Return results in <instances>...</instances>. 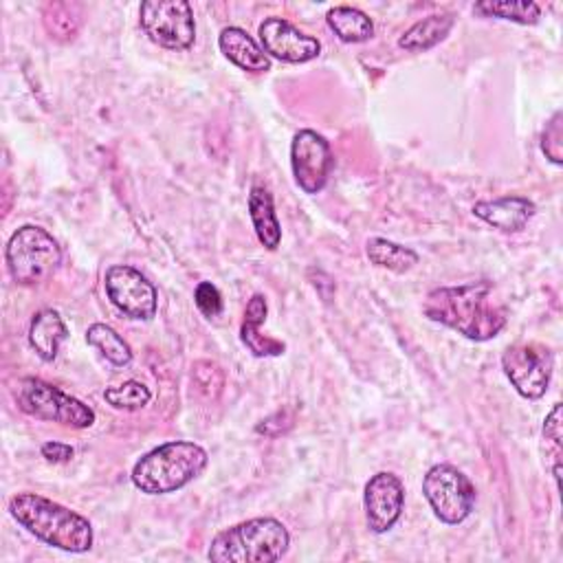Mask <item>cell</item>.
I'll list each match as a JSON object with an SVG mask.
<instances>
[{"instance_id": "17", "label": "cell", "mask_w": 563, "mask_h": 563, "mask_svg": "<svg viewBox=\"0 0 563 563\" xmlns=\"http://www.w3.org/2000/svg\"><path fill=\"white\" fill-rule=\"evenodd\" d=\"M66 336H68V330L57 310L42 308L33 314L29 325V345L44 363L55 361L59 345L64 343Z\"/></svg>"}, {"instance_id": "1", "label": "cell", "mask_w": 563, "mask_h": 563, "mask_svg": "<svg viewBox=\"0 0 563 563\" xmlns=\"http://www.w3.org/2000/svg\"><path fill=\"white\" fill-rule=\"evenodd\" d=\"M424 314L471 341L495 339L508 321L504 303L495 299L493 284L486 279L429 290Z\"/></svg>"}, {"instance_id": "2", "label": "cell", "mask_w": 563, "mask_h": 563, "mask_svg": "<svg viewBox=\"0 0 563 563\" xmlns=\"http://www.w3.org/2000/svg\"><path fill=\"white\" fill-rule=\"evenodd\" d=\"M7 510L26 532L46 545L73 554H81L92 548V523L84 515L44 495L18 493L9 499Z\"/></svg>"}, {"instance_id": "12", "label": "cell", "mask_w": 563, "mask_h": 563, "mask_svg": "<svg viewBox=\"0 0 563 563\" xmlns=\"http://www.w3.org/2000/svg\"><path fill=\"white\" fill-rule=\"evenodd\" d=\"M405 486L398 475L380 471L372 475L363 490V508L367 528L376 534H383L396 526L402 515Z\"/></svg>"}, {"instance_id": "24", "label": "cell", "mask_w": 563, "mask_h": 563, "mask_svg": "<svg viewBox=\"0 0 563 563\" xmlns=\"http://www.w3.org/2000/svg\"><path fill=\"white\" fill-rule=\"evenodd\" d=\"M541 438H543V446H545V466L550 468V473L556 482V488L561 490V442H563L561 402H554V407L545 416Z\"/></svg>"}, {"instance_id": "14", "label": "cell", "mask_w": 563, "mask_h": 563, "mask_svg": "<svg viewBox=\"0 0 563 563\" xmlns=\"http://www.w3.org/2000/svg\"><path fill=\"white\" fill-rule=\"evenodd\" d=\"M537 205L523 196H501L495 200H479L473 205V216L501 233L521 231L534 216Z\"/></svg>"}, {"instance_id": "16", "label": "cell", "mask_w": 563, "mask_h": 563, "mask_svg": "<svg viewBox=\"0 0 563 563\" xmlns=\"http://www.w3.org/2000/svg\"><path fill=\"white\" fill-rule=\"evenodd\" d=\"M266 310H268L266 299L260 292H255L249 299L246 310H244V319L240 325V339L251 350L253 356H279L286 350V345L279 339H273V336H266L260 332V325L266 319Z\"/></svg>"}, {"instance_id": "5", "label": "cell", "mask_w": 563, "mask_h": 563, "mask_svg": "<svg viewBox=\"0 0 563 563\" xmlns=\"http://www.w3.org/2000/svg\"><path fill=\"white\" fill-rule=\"evenodd\" d=\"M4 262L15 284L37 286L59 268L62 249L46 229L22 224L11 233L4 246Z\"/></svg>"}, {"instance_id": "20", "label": "cell", "mask_w": 563, "mask_h": 563, "mask_svg": "<svg viewBox=\"0 0 563 563\" xmlns=\"http://www.w3.org/2000/svg\"><path fill=\"white\" fill-rule=\"evenodd\" d=\"M325 22L332 29V33L345 44H358L374 35L372 18L356 7H347V4L332 7L325 13Z\"/></svg>"}, {"instance_id": "11", "label": "cell", "mask_w": 563, "mask_h": 563, "mask_svg": "<svg viewBox=\"0 0 563 563\" xmlns=\"http://www.w3.org/2000/svg\"><path fill=\"white\" fill-rule=\"evenodd\" d=\"M290 167L303 194H319L334 167L330 143L314 130H299L290 143Z\"/></svg>"}, {"instance_id": "29", "label": "cell", "mask_w": 563, "mask_h": 563, "mask_svg": "<svg viewBox=\"0 0 563 563\" xmlns=\"http://www.w3.org/2000/svg\"><path fill=\"white\" fill-rule=\"evenodd\" d=\"M40 451H42V457L48 460V462H53V464L68 462V460L75 455V449H73L70 444H66V442H55V440L44 442Z\"/></svg>"}, {"instance_id": "27", "label": "cell", "mask_w": 563, "mask_h": 563, "mask_svg": "<svg viewBox=\"0 0 563 563\" xmlns=\"http://www.w3.org/2000/svg\"><path fill=\"white\" fill-rule=\"evenodd\" d=\"M541 152L554 165L563 163V114L556 110L541 134Z\"/></svg>"}, {"instance_id": "3", "label": "cell", "mask_w": 563, "mask_h": 563, "mask_svg": "<svg viewBox=\"0 0 563 563\" xmlns=\"http://www.w3.org/2000/svg\"><path fill=\"white\" fill-rule=\"evenodd\" d=\"M207 451L187 440L158 444L132 466V484L145 495L176 493L196 479L207 466Z\"/></svg>"}, {"instance_id": "9", "label": "cell", "mask_w": 563, "mask_h": 563, "mask_svg": "<svg viewBox=\"0 0 563 563\" xmlns=\"http://www.w3.org/2000/svg\"><path fill=\"white\" fill-rule=\"evenodd\" d=\"M501 367L519 396L537 400L548 391L554 356L541 343H515L504 350Z\"/></svg>"}, {"instance_id": "23", "label": "cell", "mask_w": 563, "mask_h": 563, "mask_svg": "<svg viewBox=\"0 0 563 563\" xmlns=\"http://www.w3.org/2000/svg\"><path fill=\"white\" fill-rule=\"evenodd\" d=\"M473 11L484 18H499L517 24H534L541 15V7L530 0H482L473 4Z\"/></svg>"}, {"instance_id": "19", "label": "cell", "mask_w": 563, "mask_h": 563, "mask_svg": "<svg viewBox=\"0 0 563 563\" xmlns=\"http://www.w3.org/2000/svg\"><path fill=\"white\" fill-rule=\"evenodd\" d=\"M453 24H455L453 13H431L422 20H418L416 24H411L398 37V46L405 48V51H411V53L429 51L449 35Z\"/></svg>"}, {"instance_id": "10", "label": "cell", "mask_w": 563, "mask_h": 563, "mask_svg": "<svg viewBox=\"0 0 563 563\" xmlns=\"http://www.w3.org/2000/svg\"><path fill=\"white\" fill-rule=\"evenodd\" d=\"M103 286L110 303L128 319L147 321L156 314L158 295L154 284L134 266L114 264L103 275Z\"/></svg>"}, {"instance_id": "7", "label": "cell", "mask_w": 563, "mask_h": 563, "mask_svg": "<svg viewBox=\"0 0 563 563\" xmlns=\"http://www.w3.org/2000/svg\"><path fill=\"white\" fill-rule=\"evenodd\" d=\"M422 495L429 501L433 515L446 523H462L475 508L477 490L468 475L453 464H435L422 479Z\"/></svg>"}, {"instance_id": "21", "label": "cell", "mask_w": 563, "mask_h": 563, "mask_svg": "<svg viewBox=\"0 0 563 563\" xmlns=\"http://www.w3.org/2000/svg\"><path fill=\"white\" fill-rule=\"evenodd\" d=\"M365 255L374 266L387 268L391 273H407L418 264V253L413 249L387 238H369L365 244Z\"/></svg>"}, {"instance_id": "22", "label": "cell", "mask_w": 563, "mask_h": 563, "mask_svg": "<svg viewBox=\"0 0 563 563\" xmlns=\"http://www.w3.org/2000/svg\"><path fill=\"white\" fill-rule=\"evenodd\" d=\"M86 341H88V345L99 350V354L106 361H110L117 367H125L132 361V347L128 345V341L114 328H110L106 323L88 325Z\"/></svg>"}, {"instance_id": "13", "label": "cell", "mask_w": 563, "mask_h": 563, "mask_svg": "<svg viewBox=\"0 0 563 563\" xmlns=\"http://www.w3.org/2000/svg\"><path fill=\"white\" fill-rule=\"evenodd\" d=\"M260 42L268 57L288 64H303L321 53V42L284 18H266L260 29Z\"/></svg>"}, {"instance_id": "18", "label": "cell", "mask_w": 563, "mask_h": 563, "mask_svg": "<svg viewBox=\"0 0 563 563\" xmlns=\"http://www.w3.org/2000/svg\"><path fill=\"white\" fill-rule=\"evenodd\" d=\"M249 216L260 244L268 251H275L282 242V227L275 213L273 194L262 183H255L249 191Z\"/></svg>"}, {"instance_id": "25", "label": "cell", "mask_w": 563, "mask_h": 563, "mask_svg": "<svg viewBox=\"0 0 563 563\" xmlns=\"http://www.w3.org/2000/svg\"><path fill=\"white\" fill-rule=\"evenodd\" d=\"M103 398L114 409L136 411V409H143L152 400V391H150V387L145 383L130 378V380H123L121 385L106 387L103 389Z\"/></svg>"}, {"instance_id": "26", "label": "cell", "mask_w": 563, "mask_h": 563, "mask_svg": "<svg viewBox=\"0 0 563 563\" xmlns=\"http://www.w3.org/2000/svg\"><path fill=\"white\" fill-rule=\"evenodd\" d=\"M44 24L53 37H73L79 26V7L68 2L48 4L44 11Z\"/></svg>"}, {"instance_id": "28", "label": "cell", "mask_w": 563, "mask_h": 563, "mask_svg": "<svg viewBox=\"0 0 563 563\" xmlns=\"http://www.w3.org/2000/svg\"><path fill=\"white\" fill-rule=\"evenodd\" d=\"M194 301L198 306V310L207 317V319H213V317H220L222 312V295L220 290L211 284V282H200L194 290Z\"/></svg>"}, {"instance_id": "6", "label": "cell", "mask_w": 563, "mask_h": 563, "mask_svg": "<svg viewBox=\"0 0 563 563\" xmlns=\"http://www.w3.org/2000/svg\"><path fill=\"white\" fill-rule=\"evenodd\" d=\"M15 405L26 416L46 422H59L73 429H86L95 424V409L81 402L79 398L62 391L59 387L42 378H20L13 391Z\"/></svg>"}, {"instance_id": "8", "label": "cell", "mask_w": 563, "mask_h": 563, "mask_svg": "<svg viewBox=\"0 0 563 563\" xmlns=\"http://www.w3.org/2000/svg\"><path fill=\"white\" fill-rule=\"evenodd\" d=\"M139 22L154 44L169 51H185L196 40L194 11L185 0H145Z\"/></svg>"}, {"instance_id": "15", "label": "cell", "mask_w": 563, "mask_h": 563, "mask_svg": "<svg viewBox=\"0 0 563 563\" xmlns=\"http://www.w3.org/2000/svg\"><path fill=\"white\" fill-rule=\"evenodd\" d=\"M218 46L229 62L249 73H266L271 68V57L262 46L240 26H224L218 35Z\"/></svg>"}, {"instance_id": "4", "label": "cell", "mask_w": 563, "mask_h": 563, "mask_svg": "<svg viewBox=\"0 0 563 563\" xmlns=\"http://www.w3.org/2000/svg\"><path fill=\"white\" fill-rule=\"evenodd\" d=\"M290 545L286 526L273 517H255L220 530L207 550L213 563H275Z\"/></svg>"}]
</instances>
